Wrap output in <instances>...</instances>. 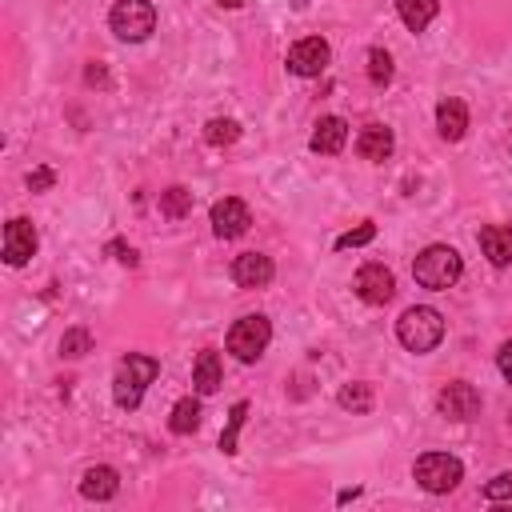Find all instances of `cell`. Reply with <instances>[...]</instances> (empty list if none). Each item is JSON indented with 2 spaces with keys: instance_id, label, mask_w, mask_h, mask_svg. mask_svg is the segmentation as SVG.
I'll list each match as a JSON object with an SVG mask.
<instances>
[{
  "instance_id": "obj_1",
  "label": "cell",
  "mask_w": 512,
  "mask_h": 512,
  "mask_svg": "<svg viewBox=\"0 0 512 512\" xmlns=\"http://www.w3.org/2000/svg\"><path fill=\"white\" fill-rule=\"evenodd\" d=\"M160 372V360L156 356H140V352H128L120 364H116V376H112V400L120 408H136L144 400V388L156 380Z\"/></svg>"
},
{
  "instance_id": "obj_2",
  "label": "cell",
  "mask_w": 512,
  "mask_h": 512,
  "mask_svg": "<svg viewBox=\"0 0 512 512\" xmlns=\"http://www.w3.org/2000/svg\"><path fill=\"white\" fill-rule=\"evenodd\" d=\"M460 272H464V260H460V252L448 248V244H428V248L412 260L416 284H424V288H432V292L452 288V284L460 280Z\"/></svg>"
},
{
  "instance_id": "obj_3",
  "label": "cell",
  "mask_w": 512,
  "mask_h": 512,
  "mask_svg": "<svg viewBox=\"0 0 512 512\" xmlns=\"http://www.w3.org/2000/svg\"><path fill=\"white\" fill-rule=\"evenodd\" d=\"M396 340L408 348V352H432L440 340H444V316L436 308H408L400 320H396Z\"/></svg>"
},
{
  "instance_id": "obj_4",
  "label": "cell",
  "mask_w": 512,
  "mask_h": 512,
  "mask_svg": "<svg viewBox=\"0 0 512 512\" xmlns=\"http://www.w3.org/2000/svg\"><path fill=\"white\" fill-rule=\"evenodd\" d=\"M412 476H416V484H420L424 492L440 496V492H452V488L464 480V464H460L456 456H448V452H424V456L412 464Z\"/></svg>"
},
{
  "instance_id": "obj_5",
  "label": "cell",
  "mask_w": 512,
  "mask_h": 512,
  "mask_svg": "<svg viewBox=\"0 0 512 512\" xmlns=\"http://www.w3.org/2000/svg\"><path fill=\"white\" fill-rule=\"evenodd\" d=\"M268 340H272V324H268V316H240L232 328H228V352L236 356V360H244V364H252V360H260L264 356V348H268Z\"/></svg>"
},
{
  "instance_id": "obj_6",
  "label": "cell",
  "mask_w": 512,
  "mask_h": 512,
  "mask_svg": "<svg viewBox=\"0 0 512 512\" xmlns=\"http://www.w3.org/2000/svg\"><path fill=\"white\" fill-rule=\"evenodd\" d=\"M108 24H112V32H116L120 40L140 44V40H148L152 28H156V8H152V0H116Z\"/></svg>"
},
{
  "instance_id": "obj_7",
  "label": "cell",
  "mask_w": 512,
  "mask_h": 512,
  "mask_svg": "<svg viewBox=\"0 0 512 512\" xmlns=\"http://www.w3.org/2000/svg\"><path fill=\"white\" fill-rule=\"evenodd\" d=\"M328 60H332V48L320 36H304L288 48V72L292 76H320L328 68Z\"/></svg>"
},
{
  "instance_id": "obj_8",
  "label": "cell",
  "mask_w": 512,
  "mask_h": 512,
  "mask_svg": "<svg viewBox=\"0 0 512 512\" xmlns=\"http://www.w3.org/2000/svg\"><path fill=\"white\" fill-rule=\"evenodd\" d=\"M248 224H252V216H248V204H244V200L224 196V200L212 204V232H216L220 240H236V236H244Z\"/></svg>"
},
{
  "instance_id": "obj_9",
  "label": "cell",
  "mask_w": 512,
  "mask_h": 512,
  "mask_svg": "<svg viewBox=\"0 0 512 512\" xmlns=\"http://www.w3.org/2000/svg\"><path fill=\"white\" fill-rule=\"evenodd\" d=\"M436 408H440V416H448V420H472V416L480 412V392H476L472 384H464V380H452L448 388H440Z\"/></svg>"
},
{
  "instance_id": "obj_10",
  "label": "cell",
  "mask_w": 512,
  "mask_h": 512,
  "mask_svg": "<svg viewBox=\"0 0 512 512\" xmlns=\"http://www.w3.org/2000/svg\"><path fill=\"white\" fill-rule=\"evenodd\" d=\"M32 252H36V228H32V220H24V216L8 220V228H4V260L12 268H20V264L32 260Z\"/></svg>"
},
{
  "instance_id": "obj_11",
  "label": "cell",
  "mask_w": 512,
  "mask_h": 512,
  "mask_svg": "<svg viewBox=\"0 0 512 512\" xmlns=\"http://www.w3.org/2000/svg\"><path fill=\"white\" fill-rule=\"evenodd\" d=\"M272 276H276V264L264 252H244V256L232 260V280L240 288H268Z\"/></svg>"
},
{
  "instance_id": "obj_12",
  "label": "cell",
  "mask_w": 512,
  "mask_h": 512,
  "mask_svg": "<svg viewBox=\"0 0 512 512\" xmlns=\"http://www.w3.org/2000/svg\"><path fill=\"white\" fill-rule=\"evenodd\" d=\"M392 292H396V280H392V272L384 264H364L356 272V296L364 304H388Z\"/></svg>"
},
{
  "instance_id": "obj_13",
  "label": "cell",
  "mask_w": 512,
  "mask_h": 512,
  "mask_svg": "<svg viewBox=\"0 0 512 512\" xmlns=\"http://www.w3.org/2000/svg\"><path fill=\"white\" fill-rule=\"evenodd\" d=\"M344 140H348V124H344L340 116H324V120L312 128L308 148L320 152V156H336V152L344 148Z\"/></svg>"
},
{
  "instance_id": "obj_14",
  "label": "cell",
  "mask_w": 512,
  "mask_h": 512,
  "mask_svg": "<svg viewBox=\"0 0 512 512\" xmlns=\"http://www.w3.org/2000/svg\"><path fill=\"white\" fill-rule=\"evenodd\" d=\"M116 488H120V476H116V468H108V464H96V468H88V472L80 476V496H84V500H112Z\"/></svg>"
},
{
  "instance_id": "obj_15",
  "label": "cell",
  "mask_w": 512,
  "mask_h": 512,
  "mask_svg": "<svg viewBox=\"0 0 512 512\" xmlns=\"http://www.w3.org/2000/svg\"><path fill=\"white\" fill-rule=\"evenodd\" d=\"M436 128H440L444 140H460L468 132V108H464V100H456V96L440 100L436 104Z\"/></svg>"
},
{
  "instance_id": "obj_16",
  "label": "cell",
  "mask_w": 512,
  "mask_h": 512,
  "mask_svg": "<svg viewBox=\"0 0 512 512\" xmlns=\"http://www.w3.org/2000/svg\"><path fill=\"white\" fill-rule=\"evenodd\" d=\"M392 128H384V124H368L360 136H356V152L364 156V160H372V164H380V160H388L392 156Z\"/></svg>"
},
{
  "instance_id": "obj_17",
  "label": "cell",
  "mask_w": 512,
  "mask_h": 512,
  "mask_svg": "<svg viewBox=\"0 0 512 512\" xmlns=\"http://www.w3.org/2000/svg\"><path fill=\"white\" fill-rule=\"evenodd\" d=\"M480 248L484 256L496 264V268H508L512 264V228L508 224H488L480 232Z\"/></svg>"
},
{
  "instance_id": "obj_18",
  "label": "cell",
  "mask_w": 512,
  "mask_h": 512,
  "mask_svg": "<svg viewBox=\"0 0 512 512\" xmlns=\"http://www.w3.org/2000/svg\"><path fill=\"white\" fill-rule=\"evenodd\" d=\"M220 380H224V372H220V356H216L212 348H204V352L196 356V364H192V384H196L200 396H212V392L220 388Z\"/></svg>"
},
{
  "instance_id": "obj_19",
  "label": "cell",
  "mask_w": 512,
  "mask_h": 512,
  "mask_svg": "<svg viewBox=\"0 0 512 512\" xmlns=\"http://www.w3.org/2000/svg\"><path fill=\"white\" fill-rule=\"evenodd\" d=\"M396 8H400V20H404L412 32H424V28L436 20L440 0H396Z\"/></svg>"
},
{
  "instance_id": "obj_20",
  "label": "cell",
  "mask_w": 512,
  "mask_h": 512,
  "mask_svg": "<svg viewBox=\"0 0 512 512\" xmlns=\"http://www.w3.org/2000/svg\"><path fill=\"white\" fill-rule=\"evenodd\" d=\"M168 428H172L176 436L196 432V428H200V400H196V396L176 400V404H172V416H168Z\"/></svg>"
},
{
  "instance_id": "obj_21",
  "label": "cell",
  "mask_w": 512,
  "mask_h": 512,
  "mask_svg": "<svg viewBox=\"0 0 512 512\" xmlns=\"http://www.w3.org/2000/svg\"><path fill=\"white\" fill-rule=\"evenodd\" d=\"M160 212H164V216H172V220L188 216V212H192V192H188V188H180V184H172L168 192H160Z\"/></svg>"
},
{
  "instance_id": "obj_22",
  "label": "cell",
  "mask_w": 512,
  "mask_h": 512,
  "mask_svg": "<svg viewBox=\"0 0 512 512\" xmlns=\"http://www.w3.org/2000/svg\"><path fill=\"white\" fill-rule=\"evenodd\" d=\"M244 416H248V400H236L232 412H228V428L220 432V452H224V456L236 452V436H240V428H244Z\"/></svg>"
},
{
  "instance_id": "obj_23",
  "label": "cell",
  "mask_w": 512,
  "mask_h": 512,
  "mask_svg": "<svg viewBox=\"0 0 512 512\" xmlns=\"http://www.w3.org/2000/svg\"><path fill=\"white\" fill-rule=\"evenodd\" d=\"M204 140H208L212 148H228V144L240 140V124H236V120H208V124H204Z\"/></svg>"
},
{
  "instance_id": "obj_24",
  "label": "cell",
  "mask_w": 512,
  "mask_h": 512,
  "mask_svg": "<svg viewBox=\"0 0 512 512\" xmlns=\"http://www.w3.org/2000/svg\"><path fill=\"white\" fill-rule=\"evenodd\" d=\"M340 408H348V412H368V408H372V384H364V380L344 384V388H340Z\"/></svg>"
},
{
  "instance_id": "obj_25",
  "label": "cell",
  "mask_w": 512,
  "mask_h": 512,
  "mask_svg": "<svg viewBox=\"0 0 512 512\" xmlns=\"http://www.w3.org/2000/svg\"><path fill=\"white\" fill-rule=\"evenodd\" d=\"M84 352H92V332H88V328H68V332L60 336V356L80 360Z\"/></svg>"
},
{
  "instance_id": "obj_26",
  "label": "cell",
  "mask_w": 512,
  "mask_h": 512,
  "mask_svg": "<svg viewBox=\"0 0 512 512\" xmlns=\"http://www.w3.org/2000/svg\"><path fill=\"white\" fill-rule=\"evenodd\" d=\"M368 80H372L376 88H384V84L392 80V56H388L384 48H372V52H368Z\"/></svg>"
},
{
  "instance_id": "obj_27",
  "label": "cell",
  "mask_w": 512,
  "mask_h": 512,
  "mask_svg": "<svg viewBox=\"0 0 512 512\" xmlns=\"http://www.w3.org/2000/svg\"><path fill=\"white\" fill-rule=\"evenodd\" d=\"M372 236H376V224H372V220H364L360 228H352V232L336 236V248H360V244H368Z\"/></svg>"
},
{
  "instance_id": "obj_28",
  "label": "cell",
  "mask_w": 512,
  "mask_h": 512,
  "mask_svg": "<svg viewBox=\"0 0 512 512\" xmlns=\"http://www.w3.org/2000/svg\"><path fill=\"white\" fill-rule=\"evenodd\" d=\"M484 496L488 500H512V472H500L484 484Z\"/></svg>"
},
{
  "instance_id": "obj_29",
  "label": "cell",
  "mask_w": 512,
  "mask_h": 512,
  "mask_svg": "<svg viewBox=\"0 0 512 512\" xmlns=\"http://www.w3.org/2000/svg\"><path fill=\"white\" fill-rule=\"evenodd\" d=\"M56 184V172L52 168H36V172H28V192H48Z\"/></svg>"
},
{
  "instance_id": "obj_30",
  "label": "cell",
  "mask_w": 512,
  "mask_h": 512,
  "mask_svg": "<svg viewBox=\"0 0 512 512\" xmlns=\"http://www.w3.org/2000/svg\"><path fill=\"white\" fill-rule=\"evenodd\" d=\"M108 252H112V256H116L120 264H140V256H136V248H128L124 240H112V244H108Z\"/></svg>"
},
{
  "instance_id": "obj_31",
  "label": "cell",
  "mask_w": 512,
  "mask_h": 512,
  "mask_svg": "<svg viewBox=\"0 0 512 512\" xmlns=\"http://www.w3.org/2000/svg\"><path fill=\"white\" fill-rule=\"evenodd\" d=\"M496 364H500V376L512 384V340H508V344H500V352H496Z\"/></svg>"
},
{
  "instance_id": "obj_32",
  "label": "cell",
  "mask_w": 512,
  "mask_h": 512,
  "mask_svg": "<svg viewBox=\"0 0 512 512\" xmlns=\"http://www.w3.org/2000/svg\"><path fill=\"white\" fill-rule=\"evenodd\" d=\"M88 84H104V68H100V64L88 68Z\"/></svg>"
},
{
  "instance_id": "obj_33",
  "label": "cell",
  "mask_w": 512,
  "mask_h": 512,
  "mask_svg": "<svg viewBox=\"0 0 512 512\" xmlns=\"http://www.w3.org/2000/svg\"><path fill=\"white\" fill-rule=\"evenodd\" d=\"M216 4H220V8H240L244 0H216Z\"/></svg>"
}]
</instances>
